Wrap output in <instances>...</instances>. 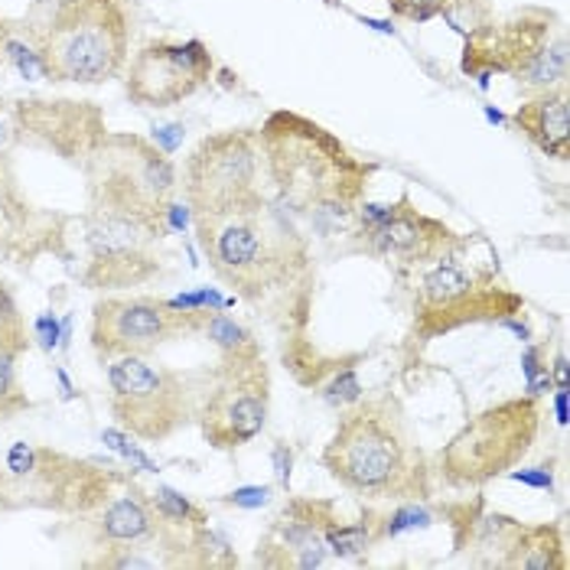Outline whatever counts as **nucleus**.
I'll use <instances>...</instances> for the list:
<instances>
[{
	"label": "nucleus",
	"mask_w": 570,
	"mask_h": 570,
	"mask_svg": "<svg viewBox=\"0 0 570 570\" xmlns=\"http://www.w3.org/2000/svg\"><path fill=\"white\" fill-rule=\"evenodd\" d=\"M258 140L281 213L307 216L323 235L355 222V206L375 174L372 164L355 160L333 134L287 111L274 115Z\"/></svg>",
	"instance_id": "obj_1"
},
{
	"label": "nucleus",
	"mask_w": 570,
	"mask_h": 570,
	"mask_svg": "<svg viewBox=\"0 0 570 570\" xmlns=\"http://www.w3.org/2000/svg\"><path fill=\"white\" fill-rule=\"evenodd\" d=\"M326 473L362 499H431L434 470L414 440L395 397H368L346 407L323 450Z\"/></svg>",
	"instance_id": "obj_2"
},
{
	"label": "nucleus",
	"mask_w": 570,
	"mask_h": 570,
	"mask_svg": "<svg viewBox=\"0 0 570 570\" xmlns=\"http://www.w3.org/2000/svg\"><path fill=\"white\" fill-rule=\"evenodd\" d=\"M196 242L238 301L262 304L307 271V242L267 196L245 206L193 216Z\"/></svg>",
	"instance_id": "obj_3"
},
{
	"label": "nucleus",
	"mask_w": 570,
	"mask_h": 570,
	"mask_svg": "<svg viewBox=\"0 0 570 570\" xmlns=\"http://www.w3.org/2000/svg\"><path fill=\"white\" fill-rule=\"evenodd\" d=\"M91 203L86 216L91 287H131L160 271L157 242L167 235L164 213L105 154L88 160Z\"/></svg>",
	"instance_id": "obj_4"
},
{
	"label": "nucleus",
	"mask_w": 570,
	"mask_h": 570,
	"mask_svg": "<svg viewBox=\"0 0 570 570\" xmlns=\"http://www.w3.org/2000/svg\"><path fill=\"white\" fill-rule=\"evenodd\" d=\"M463 72L473 76L480 88L489 79L509 76L522 95H541L570 79L568 30L554 10L525 7L502 23H483L466 33Z\"/></svg>",
	"instance_id": "obj_5"
},
{
	"label": "nucleus",
	"mask_w": 570,
	"mask_h": 570,
	"mask_svg": "<svg viewBox=\"0 0 570 570\" xmlns=\"http://www.w3.org/2000/svg\"><path fill=\"white\" fill-rule=\"evenodd\" d=\"M49 82L105 86L118 79L131 52L125 0H59L37 30Z\"/></svg>",
	"instance_id": "obj_6"
},
{
	"label": "nucleus",
	"mask_w": 570,
	"mask_h": 570,
	"mask_svg": "<svg viewBox=\"0 0 570 570\" xmlns=\"http://www.w3.org/2000/svg\"><path fill=\"white\" fill-rule=\"evenodd\" d=\"M203 375H183L170 365L150 362V355L108 358V407L118 428L144 443L174 438L196 421L209 385Z\"/></svg>",
	"instance_id": "obj_7"
},
{
	"label": "nucleus",
	"mask_w": 570,
	"mask_h": 570,
	"mask_svg": "<svg viewBox=\"0 0 570 570\" xmlns=\"http://www.w3.org/2000/svg\"><path fill=\"white\" fill-rule=\"evenodd\" d=\"M541 431V401L509 397L480 411L438 456L440 480L453 489H476L505 476L531 453Z\"/></svg>",
	"instance_id": "obj_8"
},
{
	"label": "nucleus",
	"mask_w": 570,
	"mask_h": 570,
	"mask_svg": "<svg viewBox=\"0 0 570 570\" xmlns=\"http://www.w3.org/2000/svg\"><path fill=\"white\" fill-rule=\"evenodd\" d=\"M414 274V330L424 340L473 323H499L525 307L522 294L509 291L492 271L466 267V262H460V252L443 255Z\"/></svg>",
	"instance_id": "obj_9"
},
{
	"label": "nucleus",
	"mask_w": 570,
	"mask_h": 570,
	"mask_svg": "<svg viewBox=\"0 0 570 570\" xmlns=\"http://www.w3.org/2000/svg\"><path fill=\"white\" fill-rule=\"evenodd\" d=\"M258 131L209 134L183 164V196L193 216H213L262 199Z\"/></svg>",
	"instance_id": "obj_10"
},
{
	"label": "nucleus",
	"mask_w": 570,
	"mask_h": 570,
	"mask_svg": "<svg viewBox=\"0 0 570 570\" xmlns=\"http://www.w3.org/2000/svg\"><path fill=\"white\" fill-rule=\"evenodd\" d=\"M352 225L362 242V252H368L379 262L392 264L401 274L421 271L428 264L440 262L443 255H453L463 248V238L450 225L421 213L407 193L397 203L362 199L355 206Z\"/></svg>",
	"instance_id": "obj_11"
},
{
	"label": "nucleus",
	"mask_w": 570,
	"mask_h": 570,
	"mask_svg": "<svg viewBox=\"0 0 570 570\" xmlns=\"http://www.w3.org/2000/svg\"><path fill=\"white\" fill-rule=\"evenodd\" d=\"M206 309H174L160 297H105L91 309V350L101 362L154 355L167 343L206 330Z\"/></svg>",
	"instance_id": "obj_12"
},
{
	"label": "nucleus",
	"mask_w": 570,
	"mask_h": 570,
	"mask_svg": "<svg viewBox=\"0 0 570 570\" xmlns=\"http://www.w3.org/2000/svg\"><path fill=\"white\" fill-rule=\"evenodd\" d=\"M271 411V372L264 355L222 358L199 404V431L216 450H238L258 438Z\"/></svg>",
	"instance_id": "obj_13"
},
{
	"label": "nucleus",
	"mask_w": 570,
	"mask_h": 570,
	"mask_svg": "<svg viewBox=\"0 0 570 570\" xmlns=\"http://www.w3.org/2000/svg\"><path fill=\"white\" fill-rule=\"evenodd\" d=\"M216 59L203 40H154L134 52L125 91L134 105L170 108L193 98L213 79Z\"/></svg>",
	"instance_id": "obj_14"
},
{
	"label": "nucleus",
	"mask_w": 570,
	"mask_h": 570,
	"mask_svg": "<svg viewBox=\"0 0 570 570\" xmlns=\"http://www.w3.org/2000/svg\"><path fill=\"white\" fill-rule=\"evenodd\" d=\"M336 519V505L323 499H291L284 512L271 522L258 544L255 564L262 568L313 570L330 564V551L323 544V528Z\"/></svg>",
	"instance_id": "obj_15"
},
{
	"label": "nucleus",
	"mask_w": 570,
	"mask_h": 570,
	"mask_svg": "<svg viewBox=\"0 0 570 570\" xmlns=\"http://www.w3.org/2000/svg\"><path fill=\"white\" fill-rule=\"evenodd\" d=\"M167 531H174V528L157 515L150 492L137 489V485H128L111 502H101V509L88 519V534H91L98 551L144 544V541H154Z\"/></svg>",
	"instance_id": "obj_16"
},
{
	"label": "nucleus",
	"mask_w": 570,
	"mask_h": 570,
	"mask_svg": "<svg viewBox=\"0 0 570 570\" xmlns=\"http://www.w3.org/2000/svg\"><path fill=\"white\" fill-rule=\"evenodd\" d=\"M515 131H522L551 160H570V88L558 86L541 95H528L519 111L509 118Z\"/></svg>",
	"instance_id": "obj_17"
},
{
	"label": "nucleus",
	"mask_w": 570,
	"mask_h": 570,
	"mask_svg": "<svg viewBox=\"0 0 570 570\" xmlns=\"http://www.w3.org/2000/svg\"><path fill=\"white\" fill-rule=\"evenodd\" d=\"M505 570H568L564 538L558 525H525Z\"/></svg>",
	"instance_id": "obj_18"
},
{
	"label": "nucleus",
	"mask_w": 570,
	"mask_h": 570,
	"mask_svg": "<svg viewBox=\"0 0 570 570\" xmlns=\"http://www.w3.org/2000/svg\"><path fill=\"white\" fill-rule=\"evenodd\" d=\"M323 544H326L330 558H340V561H358V558H365L375 544H382L375 512L365 509L358 522L330 519L326 528H323Z\"/></svg>",
	"instance_id": "obj_19"
},
{
	"label": "nucleus",
	"mask_w": 570,
	"mask_h": 570,
	"mask_svg": "<svg viewBox=\"0 0 570 570\" xmlns=\"http://www.w3.org/2000/svg\"><path fill=\"white\" fill-rule=\"evenodd\" d=\"M150 502H154L157 515L170 528H176V531L196 534V531H203V528L209 525V512L199 502H193L189 495H183L174 485H157L150 492Z\"/></svg>",
	"instance_id": "obj_20"
},
{
	"label": "nucleus",
	"mask_w": 570,
	"mask_h": 570,
	"mask_svg": "<svg viewBox=\"0 0 570 570\" xmlns=\"http://www.w3.org/2000/svg\"><path fill=\"white\" fill-rule=\"evenodd\" d=\"M209 343L222 352V358H248V355H262L258 340L252 336V330H245L242 323H235L225 309L219 313H209L206 320V330Z\"/></svg>",
	"instance_id": "obj_21"
},
{
	"label": "nucleus",
	"mask_w": 570,
	"mask_h": 570,
	"mask_svg": "<svg viewBox=\"0 0 570 570\" xmlns=\"http://www.w3.org/2000/svg\"><path fill=\"white\" fill-rule=\"evenodd\" d=\"M473 7H483V0H389L392 17L404 23H428L438 17H446L453 23L460 13H470Z\"/></svg>",
	"instance_id": "obj_22"
},
{
	"label": "nucleus",
	"mask_w": 570,
	"mask_h": 570,
	"mask_svg": "<svg viewBox=\"0 0 570 570\" xmlns=\"http://www.w3.org/2000/svg\"><path fill=\"white\" fill-rule=\"evenodd\" d=\"M375 519H379V538L389 541V538H401L407 531L431 528L440 519V512L428 509L424 499H407V502H397L392 512H375Z\"/></svg>",
	"instance_id": "obj_23"
},
{
	"label": "nucleus",
	"mask_w": 570,
	"mask_h": 570,
	"mask_svg": "<svg viewBox=\"0 0 570 570\" xmlns=\"http://www.w3.org/2000/svg\"><path fill=\"white\" fill-rule=\"evenodd\" d=\"M23 350L0 343V417H13L30 407V397L23 395L20 379H17V358Z\"/></svg>",
	"instance_id": "obj_24"
},
{
	"label": "nucleus",
	"mask_w": 570,
	"mask_h": 570,
	"mask_svg": "<svg viewBox=\"0 0 570 570\" xmlns=\"http://www.w3.org/2000/svg\"><path fill=\"white\" fill-rule=\"evenodd\" d=\"M101 443H105L111 453H118L131 470H140V473H160V466L144 453V446H140L137 438H131L125 428H105V431H101Z\"/></svg>",
	"instance_id": "obj_25"
},
{
	"label": "nucleus",
	"mask_w": 570,
	"mask_h": 570,
	"mask_svg": "<svg viewBox=\"0 0 570 570\" xmlns=\"http://www.w3.org/2000/svg\"><path fill=\"white\" fill-rule=\"evenodd\" d=\"M323 401L330 404V407H340V411H346L352 407L355 401H362V382H358V375H355V365H340V368H333L330 372V382H323Z\"/></svg>",
	"instance_id": "obj_26"
},
{
	"label": "nucleus",
	"mask_w": 570,
	"mask_h": 570,
	"mask_svg": "<svg viewBox=\"0 0 570 570\" xmlns=\"http://www.w3.org/2000/svg\"><path fill=\"white\" fill-rule=\"evenodd\" d=\"M522 375H525V392L531 397L554 392V382H551V372H548V350L544 346L525 343V352H522Z\"/></svg>",
	"instance_id": "obj_27"
},
{
	"label": "nucleus",
	"mask_w": 570,
	"mask_h": 570,
	"mask_svg": "<svg viewBox=\"0 0 570 570\" xmlns=\"http://www.w3.org/2000/svg\"><path fill=\"white\" fill-rule=\"evenodd\" d=\"M235 301L238 297H225L216 287H196V291H183L176 297H167V304L174 309H206V313L235 307Z\"/></svg>",
	"instance_id": "obj_28"
},
{
	"label": "nucleus",
	"mask_w": 570,
	"mask_h": 570,
	"mask_svg": "<svg viewBox=\"0 0 570 570\" xmlns=\"http://www.w3.org/2000/svg\"><path fill=\"white\" fill-rule=\"evenodd\" d=\"M274 499V485H238L232 489L228 495H222V505H232V509H245V512H258L264 505H271Z\"/></svg>",
	"instance_id": "obj_29"
},
{
	"label": "nucleus",
	"mask_w": 570,
	"mask_h": 570,
	"mask_svg": "<svg viewBox=\"0 0 570 570\" xmlns=\"http://www.w3.org/2000/svg\"><path fill=\"white\" fill-rule=\"evenodd\" d=\"M505 480L531 485V489H544V492H551V489H554V460H544V463H538V466H528V470H515V466H512V470L505 473Z\"/></svg>",
	"instance_id": "obj_30"
},
{
	"label": "nucleus",
	"mask_w": 570,
	"mask_h": 570,
	"mask_svg": "<svg viewBox=\"0 0 570 570\" xmlns=\"http://www.w3.org/2000/svg\"><path fill=\"white\" fill-rule=\"evenodd\" d=\"M33 340H37L40 350L52 355V352L59 350V340H62V320L56 313H40L33 320Z\"/></svg>",
	"instance_id": "obj_31"
},
{
	"label": "nucleus",
	"mask_w": 570,
	"mask_h": 570,
	"mask_svg": "<svg viewBox=\"0 0 570 570\" xmlns=\"http://www.w3.org/2000/svg\"><path fill=\"white\" fill-rule=\"evenodd\" d=\"M271 463H274V476H277V485L281 489H291V476H294V446L277 440L271 446Z\"/></svg>",
	"instance_id": "obj_32"
},
{
	"label": "nucleus",
	"mask_w": 570,
	"mask_h": 570,
	"mask_svg": "<svg viewBox=\"0 0 570 570\" xmlns=\"http://www.w3.org/2000/svg\"><path fill=\"white\" fill-rule=\"evenodd\" d=\"M13 137H17V121H13V111H10V105L0 98V157L10 150Z\"/></svg>",
	"instance_id": "obj_33"
},
{
	"label": "nucleus",
	"mask_w": 570,
	"mask_h": 570,
	"mask_svg": "<svg viewBox=\"0 0 570 570\" xmlns=\"http://www.w3.org/2000/svg\"><path fill=\"white\" fill-rule=\"evenodd\" d=\"M183 125H164V128H154V144H160V150L170 157L176 154V147H179V140H183Z\"/></svg>",
	"instance_id": "obj_34"
},
{
	"label": "nucleus",
	"mask_w": 570,
	"mask_h": 570,
	"mask_svg": "<svg viewBox=\"0 0 570 570\" xmlns=\"http://www.w3.org/2000/svg\"><path fill=\"white\" fill-rule=\"evenodd\" d=\"M548 372H551V382H554V389H570L568 355H564V352H558L554 358H548Z\"/></svg>",
	"instance_id": "obj_35"
},
{
	"label": "nucleus",
	"mask_w": 570,
	"mask_h": 570,
	"mask_svg": "<svg viewBox=\"0 0 570 570\" xmlns=\"http://www.w3.org/2000/svg\"><path fill=\"white\" fill-rule=\"evenodd\" d=\"M52 375H56V382H59V397H62V401H76V397H79V389L72 385V379H69V372H66L62 365H56Z\"/></svg>",
	"instance_id": "obj_36"
},
{
	"label": "nucleus",
	"mask_w": 570,
	"mask_h": 570,
	"mask_svg": "<svg viewBox=\"0 0 570 570\" xmlns=\"http://www.w3.org/2000/svg\"><path fill=\"white\" fill-rule=\"evenodd\" d=\"M568 392L570 389H554V417L561 428L568 424Z\"/></svg>",
	"instance_id": "obj_37"
},
{
	"label": "nucleus",
	"mask_w": 570,
	"mask_h": 570,
	"mask_svg": "<svg viewBox=\"0 0 570 570\" xmlns=\"http://www.w3.org/2000/svg\"><path fill=\"white\" fill-rule=\"evenodd\" d=\"M72 343V316H62V340H59V350H69Z\"/></svg>",
	"instance_id": "obj_38"
},
{
	"label": "nucleus",
	"mask_w": 570,
	"mask_h": 570,
	"mask_svg": "<svg viewBox=\"0 0 570 570\" xmlns=\"http://www.w3.org/2000/svg\"><path fill=\"white\" fill-rule=\"evenodd\" d=\"M485 118H489V121H495V125H505V115H499L495 108H485Z\"/></svg>",
	"instance_id": "obj_39"
},
{
	"label": "nucleus",
	"mask_w": 570,
	"mask_h": 570,
	"mask_svg": "<svg viewBox=\"0 0 570 570\" xmlns=\"http://www.w3.org/2000/svg\"><path fill=\"white\" fill-rule=\"evenodd\" d=\"M7 27H10V23H3V20H0V37L7 33Z\"/></svg>",
	"instance_id": "obj_40"
}]
</instances>
